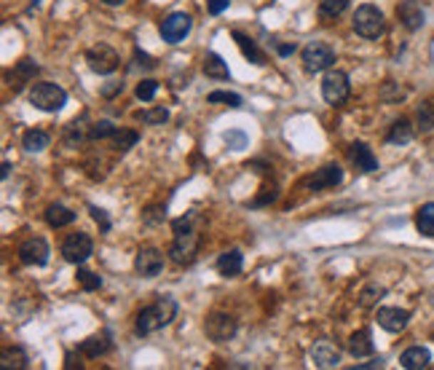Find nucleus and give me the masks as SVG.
Here are the masks:
<instances>
[{
    "label": "nucleus",
    "instance_id": "nucleus-37",
    "mask_svg": "<svg viewBox=\"0 0 434 370\" xmlns=\"http://www.w3.org/2000/svg\"><path fill=\"white\" fill-rule=\"evenodd\" d=\"M156 91H158V81L153 78H145L137 83V89H134V94H137V100H143V102H150L153 97H156Z\"/></svg>",
    "mask_w": 434,
    "mask_h": 370
},
{
    "label": "nucleus",
    "instance_id": "nucleus-47",
    "mask_svg": "<svg viewBox=\"0 0 434 370\" xmlns=\"http://www.w3.org/2000/svg\"><path fill=\"white\" fill-rule=\"evenodd\" d=\"M9 172H11V161H3V172H0V175H3V180L9 178Z\"/></svg>",
    "mask_w": 434,
    "mask_h": 370
},
{
    "label": "nucleus",
    "instance_id": "nucleus-38",
    "mask_svg": "<svg viewBox=\"0 0 434 370\" xmlns=\"http://www.w3.org/2000/svg\"><path fill=\"white\" fill-rule=\"evenodd\" d=\"M207 102H225L228 108H242V97L239 94H234V91H212L210 97H207Z\"/></svg>",
    "mask_w": 434,
    "mask_h": 370
},
{
    "label": "nucleus",
    "instance_id": "nucleus-36",
    "mask_svg": "<svg viewBox=\"0 0 434 370\" xmlns=\"http://www.w3.org/2000/svg\"><path fill=\"white\" fill-rule=\"evenodd\" d=\"M118 132V126H113L110 121H97L89 126V137L91 140H108V137H113Z\"/></svg>",
    "mask_w": 434,
    "mask_h": 370
},
{
    "label": "nucleus",
    "instance_id": "nucleus-24",
    "mask_svg": "<svg viewBox=\"0 0 434 370\" xmlns=\"http://www.w3.org/2000/svg\"><path fill=\"white\" fill-rule=\"evenodd\" d=\"M201 70H204L207 78H215V81H228V76H231V73H228V65H225L223 56L217 54V51H207Z\"/></svg>",
    "mask_w": 434,
    "mask_h": 370
},
{
    "label": "nucleus",
    "instance_id": "nucleus-21",
    "mask_svg": "<svg viewBox=\"0 0 434 370\" xmlns=\"http://www.w3.org/2000/svg\"><path fill=\"white\" fill-rule=\"evenodd\" d=\"M244 269V255H242V250H225L223 255L217 258V271L223 274V277H239Z\"/></svg>",
    "mask_w": 434,
    "mask_h": 370
},
{
    "label": "nucleus",
    "instance_id": "nucleus-46",
    "mask_svg": "<svg viewBox=\"0 0 434 370\" xmlns=\"http://www.w3.org/2000/svg\"><path fill=\"white\" fill-rule=\"evenodd\" d=\"M121 89H123V83H118V81H113V86H105V91H102V94H105V97H113L115 91H121Z\"/></svg>",
    "mask_w": 434,
    "mask_h": 370
},
{
    "label": "nucleus",
    "instance_id": "nucleus-34",
    "mask_svg": "<svg viewBox=\"0 0 434 370\" xmlns=\"http://www.w3.org/2000/svg\"><path fill=\"white\" fill-rule=\"evenodd\" d=\"M137 140H140V135H137V132H132V129H118V132L113 135V143H115V150H121V153H126L129 148L137 145Z\"/></svg>",
    "mask_w": 434,
    "mask_h": 370
},
{
    "label": "nucleus",
    "instance_id": "nucleus-10",
    "mask_svg": "<svg viewBox=\"0 0 434 370\" xmlns=\"http://www.w3.org/2000/svg\"><path fill=\"white\" fill-rule=\"evenodd\" d=\"M134 271L143 277V279H153L164 271V252L156 247H143L134 258Z\"/></svg>",
    "mask_w": 434,
    "mask_h": 370
},
{
    "label": "nucleus",
    "instance_id": "nucleus-28",
    "mask_svg": "<svg viewBox=\"0 0 434 370\" xmlns=\"http://www.w3.org/2000/svg\"><path fill=\"white\" fill-rule=\"evenodd\" d=\"M415 228L423 236H434V202H426L415 212Z\"/></svg>",
    "mask_w": 434,
    "mask_h": 370
},
{
    "label": "nucleus",
    "instance_id": "nucleus-33",
    "mask_svg": "<svg viewBox=\"0 0 434 370\" xmlns=\"http://www.w3.org/2000/svg\"><path fill=\"white\" fill-rule=\"evenodd\" d=\"M383 295H386V290H383L381 284H368V287H362V292H359V306H362V309H370V306H376Z\"/></svg>",
    "mask_w": 434,
    "mask_h": 370
},
{
    "label": "nucleus",
    "instance_id": "nucleus-49",
    "mask_svg": "<svg viewBox=\"0 0 434 370\" xmlns=\"http://www.w3.org/2000/svg\"><path fill=\"white\" fill-rule=\"evenodd\" d=\"M429 301H432V303H434V290H432V292H429Z\"/></svg>",
    "mask_w": 434,
    "mask_h": 370
},
{
    "label": "nucleus",
    "instance_id": "nucleus-6",
    "mask_svg": "<svg viewBox=\"0 0 434 370\" xmlns=\"http://www.w3.org/2000/svg\"><path fill=\"white\" fill-rule=\"evenodd\" d=\"M348 91H351V83H348V76L343 70H327L322 78V97L327 105H343L348 100Z\"/></svg>",
    "mask_w": 434,
    "mask_h": 370
},
{
    "label": "nucleus",
    "instance_id": "nucleus-18",
    "mask_svg": "<svg viewBox=\"0 0 434 370\" xmlns=\"http://www.w3.org/2000/svg\"><path fill=\"white\" fill-rule=\"evenodd\" d=\"M348 158H351V164L359 172H376L378 169V158H376V153L365 143H351L348 145Z\"/></svg>",
    "mask_w": 434,
    "mask_h": 370
},
{
    "label": "nucleus",
    "instance_id": "nucleus-25",
    "mask_svg": "<svg viewBox=\"0 0 434 370\" xmlns=\"http://www.w3.org/2000/svg\"><path fill=\"white\" fill-rule=\"evenodd\" d=\"M410 140H413V123L408 118H400V121L391 123L389 135H386L389 145H408Z\"/></svg>",
    "mask_w": 434,
    "mask_h": 370
},
{
    "label": "nucleus",
    "instance_id": "nucleus-41",
    "mask_svg": "<svg viewBox=\"0 0 434 370\" xmlns=\"http://www.w3.org/2000/svg\"><path fill=\"white\" fill-rule=\"evenodd\" d=\"M89 212H91V217L97 220V225H100V231H102V234H108V231H110V217L105 215V210H100V207H94V204H91V207H89Z\"/></svg>",
    "mask_w": 434,
    "mask_h": 370
},
{
    "label": "nucleus",
    "instance_id": "nucleus-2",
    "mask_svg": "<svg viewBox=\"0 0 434 370\" xmlns=\"http://www.w3.org/2000/svg\"><path fill=\"white\" fill-rule=\"evenodd\" d=\"M172 228H175V242L169 247V258L175 260L177 266H190L196 260V252H199V234L190 225V217L175 220Z\"/></svg>",
    "mask_w": 434,
    "mask_h": 370
},
{
    "label": "nucleus",
    "instance_id": "nucleus-16",
    "mask_svg": "<svg viewBox=\"0 0 434 370\" xmlns=\"http://www.w3.org/2000/svg\"><path fill=\"white\" fill-rule=\"evenodd\" d=\"M35 76H38V65H35L33 59H19V62L14 65V70H9V73H6L9 86H11L14 91H19L24 83H30Z\"/></svg>",
    "mask_w": 434,
    "mask_h": 370
},
{
    "label": "nucleus",
    "instance_id": "nucleus-26",
    "mask_svg": "<svg viewBox=\"0 0 434 370\" xmlns=\"http://www.w3.org/2000/svg\"><path fill=\"white\" fill-rule=\"evenodd\" d=\"M73 220H76V212H73V210H67L65 204H51V207H46V223L51 225V228L70 225Z\"/></svg>",
    "mask_w": 434,
    "mask_h": 370
},
{
    "label": "nucleus",
    "instance_id": "nucleus-17",
    "mask_svg": "<svg viewBox=\"0 0 434 370\" xmlns=\"http://www.w3.org/2000/svg\"><path fill=\"white\" fill-rule=\"evenodd\" d=\"M311 359L316 368H338L341 362V351L330 341H316L311 346Z\"/></svg>",
    "mask_w": 434,
    "mask_h": 370
},
{
    "label": "nucleus",
    "instance_id": "nucleus-31",
    "mask_svg": "<svg viewBox=\"0 0 434 370\" xmlns=\"http://www.w3.org/2000/svg\"><path fill=\"white\" fill-rule=\"evenodd\" d=\"M346 9H348V0H319V16L324 22H333Z\"/></svg>",
    "mask_w": 434,
    "mask_h": 370
},
{
    "label": "nucleus",
    "instance_id": "nucleus-48",
    "mask_svg": "<svg viewBox=\"0 0 434 370\" xmlns=\"http://www.w3.org/2000/svg\"><path fill=\"white\" fill-rule=\"evenodd\" d=\"M100 3H105V6H121L123 0H100Z\"/></svg>",
    "mask_w": 434,
    "mask_h": 370
},
{
    "label": "nucleus",
    "instance_id": "nucleus-11",
    "mask_svg": "<svg viewBox=\"0 0 434 370\" xmlns=\"http://www.w3.org/2000/svg\"><path fill=\"white\" fill-rule=\"evenodd\" d=\"M190 27H193V19H190L188 14L175 11L161 22V38H164L167 43L175 46V43H180V41H185V35L190 33Z\"/></svg>",
    "mask_w": 434,
    "mask_h": 370
},
{
    "label": "nucleus",
    "instance_id": "nucleus-12",
    "mask_svg": "<svg viewBox=\"0 0 434 370\" xmlns=\"http://www.w3.org/2000/svg\"><path fill=\"white\" fill-rule=\"evenodd\" d=\"M338 183H343V169L338 164H324L322 169H316L314 175L303 180V185L309 191H324V188H335Z\"/></svg>",
    "mask_w": 434,
    "mask_h": 370
},
{
    "label": "nucleus",
    "instance_id": "nucleus-9",
    "mask_svg": "<svg viewBox=\"0 0 434 370\" xmlns=\"http://www.w3.org/2000/svg\"><path fill=\"white\" fill-rule=\"evenodd\" d=\"M91 250H94V242H91V236L86 231H73L62 242V255H65L67 263H76V266H81L83 260L89 258Z\"/></svg>",
    "mask_w": 434,
    "mask_h": 370
},
{
    "label": "nucleus",
    "instance_id": "nucleus-42",
    "mask_svg": "<svg viewBox=\"0 0 434 370\" xmlns=\"http://www.w3.org/2000/svg\"><path fill=\"white\" fill-rule=\"evenodd\" d=\"M228 3L231 0H207V9H210L212 16H217V14H223L228 9Z\"/></svg>",
    "mask_w": 434,
    "mask_h": 370
},
{
    "label": "nucleus",
    "instance_id": "nucleus-14",
    "mask_svg": "<svg viewBox=\"0 0 434 370\" xmlns=\"http://www.w3.org/2000/svg\"><path fill=\"white\" fill-rule=\"evenodd\" d=\"M376 319H378V325L386 333H402L408 327V322H410V312L408 309H397V306H383V309H378Z\"/></svg>",
    "mask_w": 434,
    "mask_h": 370
},
{
    "label": "nucleus",
    "instance_id": "nucleus-8",
    "mask_svg": "<svg viewBox=\"0 0 434 370\" xmlns=\"http://www.w3.org/2000/svg\"><path fill=\"white\" fill-rule=\"evenodd\" d=\"M86 62H89V68L94 70V73L110 76V73H115L118 65H121V56H118V51L110 48L108 43H97L86 51Z\"/></svg>",
    "mask_w": 434,
    "mask_h": 370
},
{
    "label": "nucleus",
    "instance_id": "nucleus-3",
    "mask_svg": "<svg viewBox=\"0 0 434 370\" xmlns=\"http://www.w3.org/2000/svg\"><path fill=\"white\" fill-rule=\"evenodd\" d=\"M30 105L43 113H59L67 105V91L62 89V86L51 83V81L33 83V89H30Z\"/></svg>",
    "mask_w": 434,
    "mask_h": 370
},
{
    "label": "nucleus",
    "instance_id": "nucleus-19",
    "mask_svg": "<svg viewBox=\"0 0 434 370\" xmlns=\"http://www.w3.org/2000/svg\"><path fill=\"white\" fill-rule=\"evenodd\" d=\"M432 362V351L426 346H410L400 354V365L405 370H423Z\"/></svg>",
    "mask_w": 434,
    "mask_h": 370
},
{
    "label": "nucleus",
    "instance_id": "nucleus-13",
    "mask_svg": "<svg viewBox=\"0 0 434 370\" xmlns=\"http://www.w3.org/2000/svg\"><path fill=\"white\" fill-rule=\"evenodd\" d=\"M48 255H51L48 245L41 236H30V239H24L22 245H19V260H22L24 266H46Z\"/></svg>",
    "mask_w": 434,
    "mask_h": 370
},
{
    "label": "nucleus",
    "instance_id": "nucleus-43",
    "mask_svg": "<svg viewBox=\"0 0 434 370\" xmlns=\"http://www.w3.org/2000/svg\"><path fill=\"white\" fill-rule=\"evenodd\" d=\"M134 59L140 62V65H145V68H156V62H153V56L145 54V51H140V48H134Z\"/></svg>",
    "mask_w": 434,
    "mask_h": 370
},
{
    "label": "nucleus",
    "instance_id": "nucleus-44",
    "mask_svg": "<svg viewBox=\"0 0 434 370\" xmlns=\"http://www.w3.org/2000/svg\"><path fill=\"white\" fill-rule=\"evenodd\" d=\"M274 48H277V54H279V56L295 54V43H279V41H274Z\"/></svg>",
    "mask_w": 434,
    "mask_h": 370
},
{
    "label": "nucleus",
    "instance_id": "nucleus-4",
    "mask_svg": "<svg viewBox=\"0 0 434 370\" xmlns=\"http://www.w3.org/2000/svg\"><path fill=\"white\" fill-rule=\"evenodd\" d=\"M351 22H354L356 35H362L365 41H378L381 35H383V30H386V19H383L381 9L370 6V3H365V6L356 9Z\"/></svg>",
    "mask_w": 434,
    "mask_h": 370
},
{
    "label": "nucleus",
    "instance_id": "nucleus-27",
    "mask_svg": "<svg viewBox=\"0 0 434 370\" xmlns=\"http://www.w3.org/2000/svg\"><path fill=\"white\" fill-rule=\"evenodd\" d=\"M48 143H51V135L43 132V129H30V132H24V137H22L24 150H30V153H41V150H46Z\"/></svg>",
    "mask_w": 434,
    "mask_h": 370
},
{
    "label": "nucleus",
    "instance_id": "nucleus-40",
    "mask_svg": "<svg viewBox=\"0 0 434 370\" xmlns=\"http://www.w3.org/2000/svg\"><path fill=\"white\" fill-rule=\"evenodd\" d=\"M225 145L231 148V150H244L247 135L244 132H239V129H231V132H225Z\"/></svg>",
    "mask_w": 434,
    "mask_h": 370
},
{
    "label": "nucleus",
    "instance_id": "nucleus-15",
    "mask_svg": "<svg viewBox=\"0 0 434 370\" xmlns=\"http://www.w3.org/2000/svg\"><path fill=\"white\" fill-rule=\"evenodd\" d=\"M397 16H400V22L405 30H421L423 24V9L418 0H400V6H397Z\"/></svg>",
    "mask_w": 434,
    "mask_h": 370
},
{
    "label": "nucleus",
    "instance_id": "nucleus-1",
    "mask_svg": "<svg viewBox=\"0 0 434 370\" xmlns=\"http://www.w3.org/2000/svg\"><path fill=\"white\" fill-rule=\"evenodd\" d=\"M177 317V301L172 295H158L150 306H145L137 314V333L140 336H150L161 327H167L172 319Z\"/></svg>",
    "mask_w": 434,
    "mask_h": 370
},
{
    "label": "nucleus",
    "instance_id": "nucleus-7",
    "mask_svg": "<svg viewBox=\"0 0 434 370\" xmlns=\"http://www.w3.org/2000/svg\"><path fill=\"white\" fill-rule=\"evenodd\" d=\"M236 330H239V322H236V317L225 314V312H212L207 317V322H204V333L210 341L215 344H225V341H231L236 336Z\"/></svg>",
    "mask_w": 434,
    "mask_h": 370
},
{
    "label": "nucleus",
    "instance_id": "nucleus-5",
    "mask_svg": "<svg viewBox=\"0 0 434 370\" xmlns=\"http://www.w3.org/2000/svg\"><path fill=\"white\" fill-rule=\"evenodd\" d=\"M301 59H303V70L316 76V73H324V70L333 68L335 51L327 43H322V41H314V43H309L303 48Z\"/></svg>",
    "mask_w": 434,
    "mask_h": 370
},
{
    "label": "nucleus",
    "instance_id": "nucleus-30",
    "mask_svg": "<svg viewBox=\"0 0 434 370\" xmlns=\"http://www.w3.org/2000/svg\"><path fill=\"white\" fill-rule=\"evenodd\" d=\"M415 123L421 132H434V100H426L415 111Z\"/></svg>",
    "mask_w": 434,
    "mask_h": 370
},
{
    "label": "nucleus",
    "instance_id": "nucleus-29",
    "mask_svg": "<svg viewBox=\"0 0 434 370\" xmlns=\"http://www.w3.org/2000/svg\"><path fill=\"white\" fill-rule=\"evenodd\" d=\"M86 137H89V129H86V123H83V118H76V121H70L65 126V137H62V140H65V145L67 148H78L81 143H83V140H86Z\"/></svg>",
    "mask_w": 434,
    "mask_h": 370
},
{
    "label": "nucleus",
    "instance_id": "nucleus-32",
    "mask_svg": "<svg viewBox=\"0 0 434 370\" xmlns=\"http://www.w3.org/2000/svg\"><path fill=\"white\" fill-rule=\"evenodd\" d=\"M0 362H3V368L11 370V368H24L27 365V354H24L19 346H6L3 349V357H0Z\"/></svg>",
    "mask_w": 434,
    "mask_h": 370
},
{
    "label": "nucleus",
    "instance_id": "nucleus-35",
    "mask_svg": "<svg viewBox=\"0 0 434 370\" xmlns=\"http://www.w3.org/2000/svg\"><path fill=\"white\" fill-rule=\"evenodd\" d=\"M140 121L143 123H150V126H158V123H167L169 121V111L161 105V108H150V111H143L140 113Z\"/></svg>",
    "mask_w": 434,
    "mask_h": 370
},
{
    "label": "nucleus",
    "instance_id": "nucleus-22",
    "mask_svg": "<svg viewBox=\"0 0 434 370\" xmlns=\"http://www.w3.org/2000/svg\"><path fill=\"white\" fill-rule=\"evenodd\" d=\"M373 333H370L368 327H362V330H356V333H351V338H348V351L354 354L356 359L359 357H370L373 354Z\"/></svg>",
    "mask_w": 434,
    "mask_h": 370
},
{
    "label": "nucleus",
    "instance_id": "nucleus-20",
    "mask_svg": "<svg viewBox=\"0 0 434 370\" xmlns=\"http://www.w3.org/2000/svg\"><path fill=\"white\" fill-rule=\"evenodd\" d=\"M110 333H100V336H89L86 341H81L78 344V351L83 354V357L89 359H97L102 357V354H108L110 351Z\"/></svg>",
    "mask_w": 434,
    "mask_h": 370
},
{
    "label": "nucleus",
    "instance_id": "nucleus-23",
    "mask_svg": "<svg viewBox=\"0 0 434 370\" xmlns=\"http://www.w3.org/2000/svg\"><path fill=\"white\" fill-rule=\"evenodd\" d=\"M234 41H236V46L242 48V54H244L252 65H257V68H260V65H266V54L257 48V43L249 38V35H244L242 30H234Z\"/></svg>",
    "mask_w": 434,
    "mask_h": 370
},
{
    "label": "nucleus",
    "instance_id": "nucleus-45",
    "mask_svg": "<svg viewBox=\"0 0 434 370\" xmlns=\"http://www.w3.org/2000/svg\"><path fill=\"white\" fill-rule=\"evenodd\" d=\"M370 368H383V359H370V362H362V365H356L351 370H370Z\"/></svg>",
    "mask_w": 434,
    "mask_h": 370
},
{
    "label": "nucleus",
    "instance_id": "nucleus-39",
    "mask_svg": "<svg viewBox=\"0 0 434 370\" xmlns=\"http://www.w3.org/2000/svg\"><path fill=\"white\" fill-rule=\"evenodd\" d=\"M78 284L83 287V290L94 292V290H100V287H102V279L97 277V274H91V271L78 269Z\"/></svg>",
    "mask_w": 434,
    "mask_h": 370
}]
</instances>
